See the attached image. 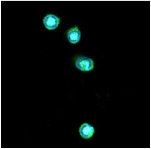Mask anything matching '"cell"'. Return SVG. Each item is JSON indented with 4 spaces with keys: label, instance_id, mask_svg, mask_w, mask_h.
Here are the masks:
<instances>
[{
    "label": "cell",
    "instance_id": "obj_1",
    "mask_svg": "<svg viewBox=\"0 0 151 149\" xmlns=\"http://www.w3.org/2000/svg\"><path fill=\"white\" fill-rule=\"evenodd\" d=\"M75 63L77 68L83 71H91L94 68V61L91 59L84 56L78 58Z\"/></svg>",
    "mask_w": 151,
    "mask_h": 149
},
{
    "label": "cell",
    "instance_id": "obj_2",
    "mask_svg": "<svg viewBox=\"0 0 151 149\" xmlns=\"http://www.w3.org/2000/svg\"><path fill=\"white\" fill-rule=\"evenodd\" d=\"M44 24L47 29L53 30L56 29L59 23H60V19L58 17L54 15H47L44 19Z\"/></svg>",
    "mask_w": 151,
    "mask_h": 149
},
{
    "label": "cell",
    "instance_id": "obj_3",
    "mask_svg": "<svg viewBox=\"0 0 151 149\" xmlns=\"http://www.w3.org/2000/svg\"><path fill=\"white\" fill-rule=\"evenodd\" d=\"M79 133L81 137L84 139H89L93 135L94 133V129L88 123H84L81 126Z\"/></svg>",
    "mask_w": 151,
    "mask_h": 149
},
{
    "label": "cell",
    "instance_id": "obj_4",
    "mask_svg": "<svg viewBox=\"0 0 151 149\" xmlns=\"http://www.w3.org/2000/svg\"><path fill=\"white\" fill-rule=\"evenodd\" d=\"M68 38L69 42L73 44H76L80 40L81 32L77 27L70 29L68 32Z\"/></svg>",
    "mask_w": 151,
    "mask_h": 149
}]
</instances>
